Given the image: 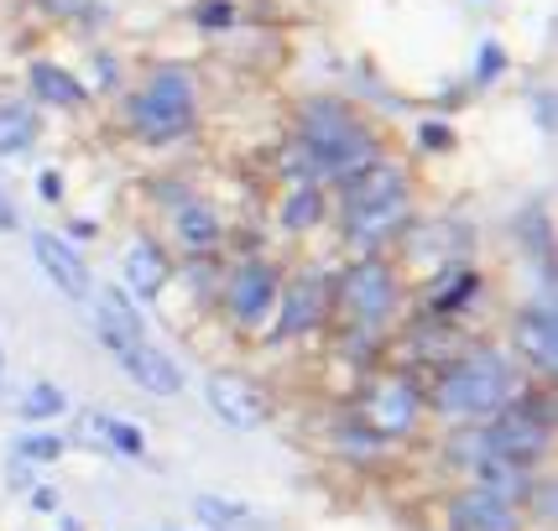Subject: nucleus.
Here are the masks:
<instances>
[{
	"mask_svg": "<svg viewBox=\"0 0 558 531\" xmlns=\"http://www.w3.org/2000/svg\"><path fill=\"white\" fill-rule=\"evenodd\" d=\"M204 396H209V407L230 422V428H256L262 417H267V407H262V396H256V386L245 381V375H235V370H215L209 375V386H204Z\"/></svg>",
	"mask_w": 558,
	"mask_h": 531,
	"instance_id": "obj_8",
	"label": "nucleus"
},
{
	"mask_svg": "<svg viewBox=\"0 0 558 531\" xmlns=\"http://www.w3.org/2000/svg\"><path fill=\"white\" fill-rule=\"evenodd\" d=\"M507 391H511V375L501 355H470V360H460L438 381V407L449 417H481V411L501 407Z\"/></svg>",
	"mask_w": 558,
	"mask_h": 531,
	"instance_id": "obj_4",
	"label": "nucleus"
},
{
	"mask_svg": "<svg viewBox=\"0 0 558 531\" xmlns=\"http://www.w3.org/2000/svg\"><path fill=\"white\" fill-rule=\"evenodd\" d=\"M271 302H277V276H271V266L251 261L235 271V282H230V313H235V323H262V318L271 313Z\"/></svg>",
	"mask_w": 558,
	"mask_h": 531,
	"instance_id": "obj_10",
	"label": "nucleus"
},
{
	"mask_svg": "<svg viewBox=\"0 0 558 531\" xmlns=\"http://www.w3.org/2000/svg\"><path fill=\"white\" fill-rule=\"evenodd\" d=\"M501 69H507V52L496 48V42H486V48H481V63H475V78H481V84H490Z\"/></svg>",
	"mask_w": 558,
	"mask_h": 531,
	"instance_id": "obj_27",
	"label": "nucleus"
},
{
	"mask_svg": "<svg viewBox=\"0 0 558 531\" xmlns=\"http://www.w3.org/2000/svg\"><path fill=\"white\" fill-rule=\"evenodd\" d=\"M194 22L198 26H230L235 22V5H230V0H204L194 11Z\"/></svg>",
	"mask_w": 558,
	"mask_h": 531,
	"instance_id": "obj_26",
	"label": "nucleus"
},
{
	"mask_svg": "<svg viewBox=\"0 0 558 531\" xmlns=\"http://www.w3.org/2000/svg\"><path fill=\"white\" fill-rule=\"evenodd\" d=\"M365 417H371L376 433H387V437L408 433L417 417V391L408 381H381V386L365 396Z\"/></svg>",
	"mask_w": 558,
	"mask_h": 531,
	"instance_id": "obj_11",
	"label": "nucleus"
},
{
	"mask_svg": "<svg viewBox=\"0 0 558 531\" xmlns=\"http://www.w3.org/2000/svg\"><path fill=\"white\" fill-rule=\"evenodd\" d=\"M32 506H37V510H52V506H58V495H52V490H37V495H32Z\"/></svg>",
	"mask_w": 558,
	"mask_h": 531,
	"instance_id": "obj_32",
	"label": "nucleus"
},
{
	"mask_svg": "<svg viewBox=\"0 0 558 531\" xmlns=\"http://www.w3.org/2000/svg\"><path fill=\"white\" fill-rule=\"evenodd\" d=\"M408 209V183L397 168H365L361 177H350L344 188V214H350V235L355 240H376Z\"/></svg>",
	"mask_w": 558,
	"mask_h": 531,
	"instance_id": "obj_3",
	"label": "nucleus"
},
{
	"mask_svg": "<svg viewBox=\"0 0 558 531\" xmlns=\"http://www.w3.org/2000/svg\"><path fill=\"white\" fill-rule=\"evenodd\" d=\"M131 125L151 136V141H168V136H183L194 125V78L189 69H157L151 84L131 99Z\"/></svg>",
	"mask_w": 558,
	"mask_h": 531,
	"instance_id": "obj_2",
	"label": "nucleus"
},
{
	"mask_svg": "<svg viewBox=\"0 0 558 531\" xmlns=\"http://www.w3.org/2000/svg\"><path fill=\"white\" fill-rule=\"evenodd\" d=\"M0 230H11V203H5V194H0Z\"/></svg>",
	"mask_w": 558,
	"mask_h": 531,
	"instance_id": "obj_33",
	"label": "nucleus"
},
{
	"mask_svg": "<svg viewBox=\"0 0 558 531\" xmlns=\"http://www.w3.org/2000/svg\"><path fill=\"white\" fill-rule=\"evenodd\" d=\"M318 282L314 276H303V282H292L288 302H282V334H308L318 323Z\"/></svg>",
	"mask_w": 558,
	"mask_h": 531,
	"instance_id": "obj_18",
	"label": "nucleus"
},
{
	"mask_svg": "<svg viewBox=\"0 0 558 531\" xmlns=\"http://www.w3.org/2000/svg\"><path fill=\"white\" fill-rule=\"evenodd\" d=\"M417 141L428 146V151H449V146H454V131H449V125H438V121H428L423 131H417Z\"/></svg>",
	"mask_w": 558,
	"mask_h": 531,
	"instance_id": "obj_28",
	"label": "nucleus"
},
{
	"mask_svg": "<svg viewBox=\"0 0 558 531\" xmlns=\"http://www.w3.org/2000/svg\"><path fill=\"white\" fill-rule=\"evenodd\" d=\"M543 448H548V422H543L537 411H507V417H501L496 428H486L481 443H475L481 459H511V464L537 459Z\"/></svg>",
	"mask_w": 558,
	"mask_h": 531,
	"instance_id": "obj_6",
	"label": "nucleus"
},
{
	"mask_svg": "<svg viewBox=\"0 0 558 531\" xmlns=\"http://www.w3.org/2000/svg\"><path fill=\"white\" fill-rule=\"evenodd\" d=\"M89 428L105 433V443H110V448H121V454H131V459L146 448L142 428H136V422H125V417H89Z\"/></svg>",
	"mask_w": 558,
	"mask_h": 531,
	"instance_id": "obj_22",
	"label": "nucleus"
},
{
	"mask_svg": "<svg viewBox=\"0 0 558 531\" xmlns=\"http://www.w3.org/2000/svg\"><path fill=\"white\" fill-rule=\"evenodd\" d=\"M125 287L136 292V297H157V292L168 287V256L146 235H136V240L125 245Z\"/></svg>",
	"mask_w": 558,
	"mask_h": 531,
	"instance_id": "obj_13",
	"label": "nucleus"
},
{
	"mask_svg": "<svg viewBox=\"0 0 558 531\" xmlns=\"http://www.w3.org/2000/svg\"><path fill=\"white\" fill-rule=\"evenodd\" d=\"M116 360H121V370H131V381L142 391H151V396H178V391H183V370L172 365V355L151 349L146 338L116 344Z\"/></svg>",
	"mask_w": 558,
	"mask_h": 531,
	"instance_id": "obj_7",
	"label": "nucleus"
},
{
	"mask_svg": "<svg viewBox=\"0 0 558 531\" xmlns=\"http://www.w3.org/2000/svg\"><path fill=\"white\" fill-rule=\"evenodd\" d=\"M454 531H517V516H511V501H496L486 490L454 501Z\"/></svg>",
	"mask_w": 558,
	"mask_h": 531,
	"instance_id": "obj_16",
	"label": "nucleus"
},
{
	"mask_svg": "<svg viewBox=\"0 0 558 531\" xmlns=\"http://www.w3.org/2000/svg\"><path fill=\"white\" fill-rule=\"evenodd\" d=\"M340 297L361 329H376V323H387L391 302H397V282H391V271L381 261H361L344 271Z\"/></svg>",
	"mask_w": 558,
	"mask_h": 531,
	"instance_id": "obj_5",
	"label": "nucleus"
},
{
	"mask_svg": "<svg viewBox=\"0 0 558 531\" xmlns=\"http://www.w3.org/2000/svg\"><path fill=\"white\" fill-rule=\"evenodd\" d=\"M63 407H69V396H63L58 386H32V391L22 396V417H26V422H43V417H58Z\"/></svg>",
	"mask_w": 558,
	"mask_h": 531,
	"instance_id": "obj_23",
	"label": "nucleus"
},
{
	"mask_svg": "<svg viewBox=\"0 0 558 531\" xmlns=\"http://www.w3.org/2000/svg\"><path fill=\"white\" fill-rule=\"evenodd\" d=\"M318 209H324V203H318V188H314V183H303V188L288 198V209H282V224H288V230H308V224L318 219Z\"/></svg>",
	"mask_w": 558,
	"mask_h": 531,
	"instance_id": "obj_25",
	"label": "nucleus"
},
{
	"mask_svg": "<svg viewBox=\"0 0 558 531\" xmlns=\"http://www.w3.org/2000/svg\"><path fill=\"white\" fill-rule=\"evenodd\" d=\"M178 235L189 245H215L219 240V219L209 203H183L178 209Z\"/></svg>",
	"mask_w": 558,
	"mask_h": 531,
	"instance_id": "obj_21",
	"label": "nucleus"
},
{
	"mask_svg": "<svg viewBox=\"0 0 558 531\" xmlns=\"http://www.w3.org/2000/svg\"><path fill=\"white\" fill-rule=\"evenodd\" d=\"M537 125H543V131H548V136H554V95H537Z\"/></svg>",
	"mask_w": 558,
	"mask_h": 531,
	"instance_id": "obj_31",
	"label": "nucleus"
},
{
	"mask_svg": "<svg viewBox=\"0 0 558 531\" xmlns=\"http://www.w3.org/2000/svg\"><path fill=\"white\" fill-rule=\"evenodd\" d=\"M470 292H475V271H454V276L434 292V313H460L464 302H470Z\"/></svg>",
	"mask_w": 558,
	"mask_h": 531,
	"instance_id": "obj_24",
	"label": "nucleus"
},
{
	"mask_svg": "<svg viewBox=\"0 0 558 531\" xmlns=\"http://www.w3.org/2000/svg\"><path fill=\"white\" fill-rule=\"evenodd\" d=\"M37 194L48 198V203H58V198H63V177H58V172H43V177H37Z\"/></svg>",
	"mask_w": 558,
	"mask_h": 531,
	"instance_id": "obj_30",
	"label": "nucleus"
},
{
	"mask_svg": "<svg viewBox=\"0 0 558 531\" xmlns=\"http://www.w3.org/2000/svg\"><path fill=\"white\" fill-rule=\"evenodd\" d=\"M32 95L43 99V104H58V110H73V104H84V84L63 73L58 63H32Z\"/></svg>",
	"mask_w": 558,
	"mask_h": 531,
	"instance_id": "obj_17",
	"label": "nucleus"
},
{
	"mask_svg": "<svg viewBox=\"0 0 558 531\" xmlns=\"http://www.w3.org/2000/svg\"><path fill=\"white\" fill-rule=\"evenodd\" d=\"M37 141V121L22 104H0V157H22Z\"/></svg>",
	"mask_w": 558,
	"mask_h": 531,
	"instance_id": "obj_20",
	"label": "nucleus"
},
{
	"mask_svg": "<svg viewBox=\"0 0 558 531\" xmlns=\"http://www.w3.org/2000/svg\"><path fill=\"white\" fill-rule=\"evenodd\" d=\"M303 151L314 172H335V177H361L365 168H376V136L365 131L344 104L318 99L303 110Z\"/></svg>",
	"mask_w": 558,
	"mask_h": 531,
	"instance_id": "obj_1",
	"label": "nucleus"
},
{
	"mask_svg": "<svg viewBox=\"0 0 558 531\" xmlns=\"http://www.w3.org/2000/svg\"><path fill=\"white\" fill-rule=\"evenodd\" d=\"M32 250H37V266L48 271V282L63 297H73V302H84L89 297V271H84V261H78V250H73L63 235H32Z\"/></svg>",
	"mask_w": 558,
	"mask_h": 531,
	"instance_id": "obj_9",
	"label": "nucleus"
},
{
	"mask_svg": "<svg viewBox=\"0 0 558 531\" xmlns=\"http://www.w3.org/2000/svg\"><path fill=\"white\" fill-rule=\"evenodd\" d=\"M194 516H198V527H209V531H271V521L262 510L241 506V501H225V495H198Z\"/></svg>",
	"mask_w": 558,
	"mask_h": 531,
	"instance_id": "obj_15",
	"label": "nucleus"
},
{
	"mask_svg": "<svg viewBox=\"0 0 558 531\" xmlns=\"http://www.w3.org/2000/svg\"><path fill=\"white\" fill-rule=\"evenodd\" d=\"M481 490L496 501H517V495H527V474L511 459H481Z\"/></svg>",
	"mask_w": 558,
	"mask_h": 531,
	"instance_id": "obj_19",
	"label": "nucleus"
},
{
	"mask_svg": "<svg viewBox=\"0 0 558 531\" xmlns=\"http://www.w3.org/2000/svg\"><path fill=\"white\" fill-rule=\"evenodd\" d=\"M95 323H99V338L116 349V344H136V338H146V323L142 313L125 302L121 287H99L95 297Z\"/></svg>",
	"mask_w": 558,
	"mask_h": 531,
	"instance_id": "obj_12",
	"label": "nucleus"
},
{
	"mask_svg": "<svg viewBox=\"0 0 558 531\" xmlns=\"http://www.w3.org/2000/svg\"><path fill=\"white\" fill-rule=\"evenodd\" d=\"M22 454L26 459H58V454H63V437H26Z\"/></svg>",
	"mask_w": 558,
	"mask_h": 531,
	"instance_id": "obj_29",
	"label": "nucleus"
},
{
	"mask_svg": "<svg viewBox=\"0 0 558 531\" xmlns=\"http://www.w3.org/2000/svg\"><path fill=\"white\" fill-rule=\"evenodd\" d=\"M517 344H522V355L543 370H554L558 365V318L554 308H527V313L517 318Z\"/></svg>",
	"mask_w": 558,
	"mask_h": 531,
	"instance_id": "obj_14",
	"label": "nucleus"
}]
</instances>
